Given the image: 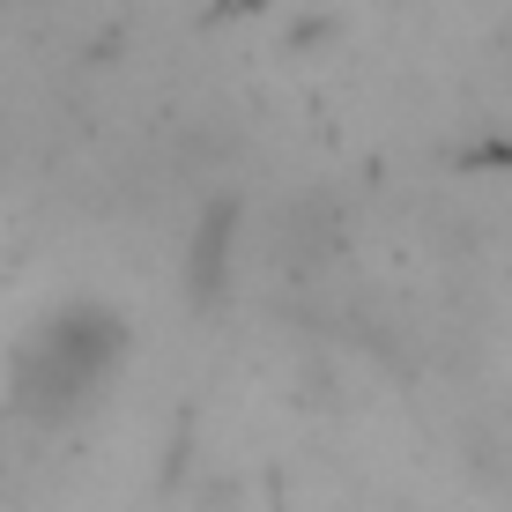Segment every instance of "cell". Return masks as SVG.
Segmentation results:
<instances>
[{
	"instance_id": "7a4b0ae2",
	"label": "cell",
	"mask_w": 512,
	"mask_h": 512,
	"mask_svg": "<svg viewBox=\"0 0 512 512\" xmlns=\"http://www.w3.org/2000/svg\"><path fill=\"white\" fill-rule=\"evenodd\" d=\"M238 238H245V208L223 193L208 201L201 216L186 223V297L193 305H216L223 282H231V260H238Z\"/></svg>"
},
{
	"instance_id": "6da1fadb",
	"label": "cell",
	"mask_w": 512,
	"mask_h": 512,
	"mask_svg": "<svg viewBox=\"0 0 512 512\" xmlns=\"http://www.w3.org/2000/svg\"><path fill=\"white\" fill-rule=\"evenodd\" d=\"M134 334L127 312H112L104 297H60L52 312L23 327V342L8 349V401L23 423L38 431H60L82 409H97L112 372L127 364Z\"/></svg>"
}]
</instances>
